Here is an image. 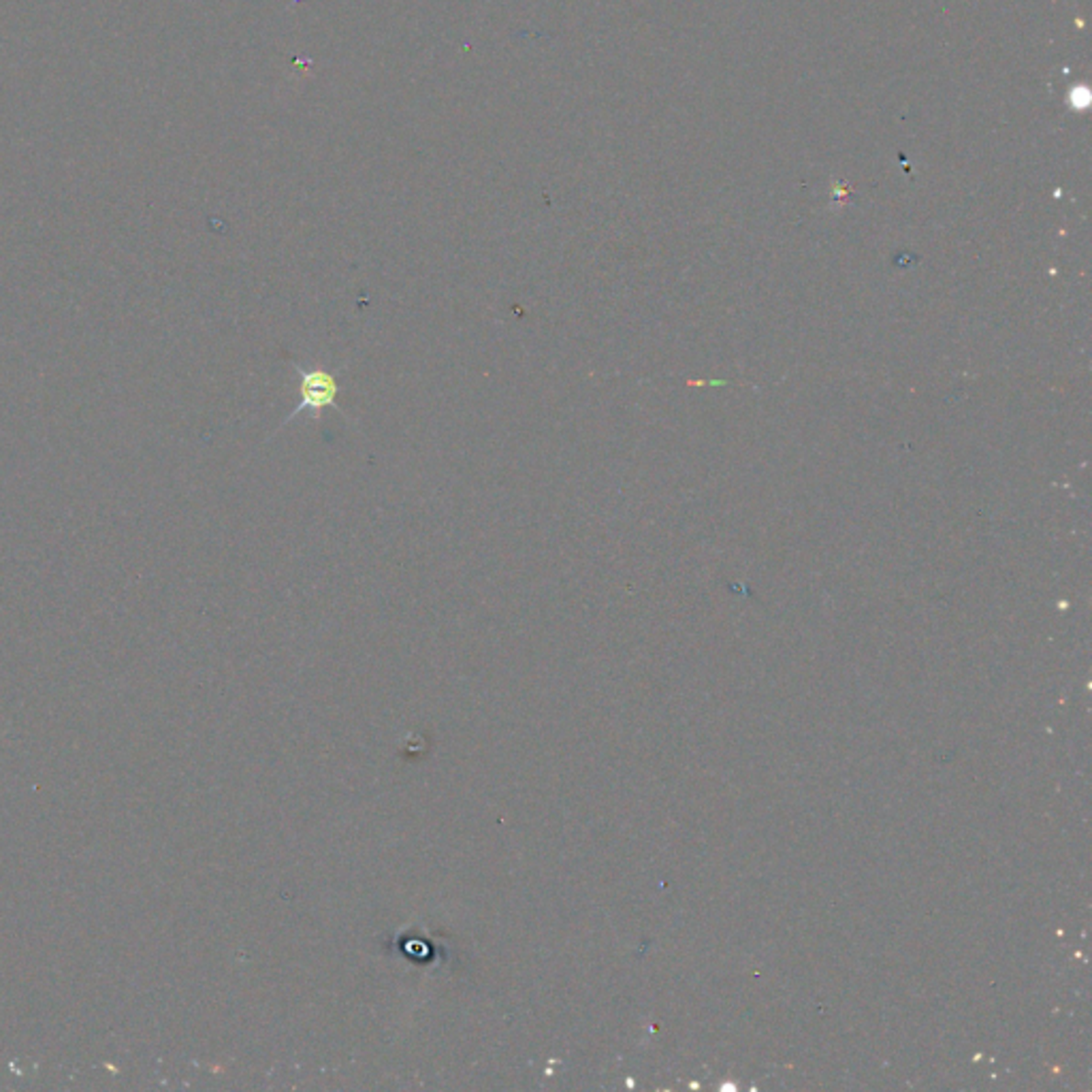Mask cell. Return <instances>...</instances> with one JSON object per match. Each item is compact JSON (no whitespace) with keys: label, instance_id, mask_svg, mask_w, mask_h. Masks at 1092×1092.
I'll list each match as a JSON object with an SVG mask.
<instances>
[{"label":"cell","instance_id":"obj_1","mask_svg":"<svg viewBox=\"0 0 1092 1092\" xmlns=\"http://www.w3.org/2000/svg\"><path fill=\"white\" fill-rule=\"evenodd\" d=\"M295 372H297V406L293 407V412L288 414L282 427L293 423V420L304 412L320 414L322 410H327V407L340 410L338 404H335V399H338L340 395L338 372L327 370V367L322 365H297Z\"/></svg>","mask_w":1092,"mask_h":1092}]
</instances>
